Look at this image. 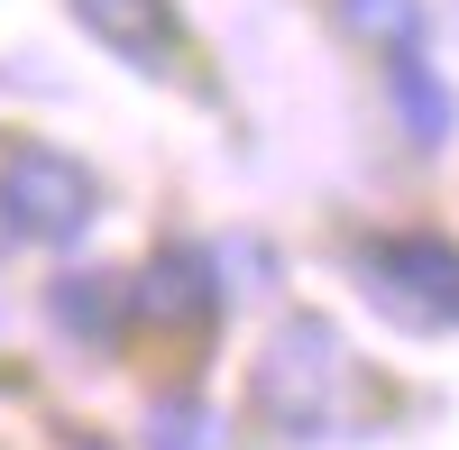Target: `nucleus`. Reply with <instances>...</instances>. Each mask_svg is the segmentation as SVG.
I'll return each mask as SVG.
<instances>
[{
    "label": "nucleus",
    "mask_w": 459,
    "mask_h": 450,
    "mask_svg": "<svg viewBox=\"0 0 459 450\" xmlns=\"http://www.w3.org/2000/svg\"><path fill=\"white\" fill-rule=\"evenodd\" d=\"M248 404L257 423H276L285 441H331L350 414V359H340L331 322H276V341L248 368Z\"/></svg>",
    "instance_id": "1"
},
{
    "label": "nucleus",
    "mask_w": 459,
    "mask_h": 450,
    "mask_svg": "<svg viewBox=\"0 0 459 450\" xmlns=\"http://www.w3.org/2000/svg\"><path fill=\"white\" fill-rule=\"evenodd\" d=\"M101 212V184L65 157V147H10L0 166V230L19 239H83Z\"/></svg>",
    "instance_id": "2"
},
{
    "label": "nucleus",
    "mask_w": 459,
    "mask_h": 450,
    "mask_svg": "<svg viewBox=\"0 0 459 450\" xmlns=\"http://www.w3.org/2000/svg\"><path fill=\"white\" fill-rule=\"evenodd\" d=\"M368 304L404 331H459V248L450 239H386L368 248Z\"/></svg>",
    "instance_id": "3"
},
{
    "label": "nucleus",
    "mask_w": 459,
    "mask_h": 450,
    "mask_svg": "<svg viewBox=\"0 0 459 450\" xmlns=\"http://www.w3.org/2000/svg\"><path fill=\"white\" fill-rule=\"evenodd\" d=\"M129 304L147 313V322H166V331H203L212 313H221V267L203 248H157L147 257V276L129 285Z\"/></svg>",
    "instance_id": "4"
},
{
    "label": "nucleus",
    "mask_w": 459,
    "mask_h": 450,
    "mask_svg": "<svg viewBox=\"0 0 459 450\" xmlns=\"http://www.w3.org/2000/svg\"><path fill=\"white\" fill-rule=\"evenodd\" d=\"M74 19H83L120 65H147V74L175 65V10L166 0H74Z\"/></svg>",
    "instance_id": "5"
},
{
    "label": "nucleus",
    "mask_w": 459,
    "mask_h": 450,
    "mask_svg": "<svg viewBox=\"0 0 459 450\" xmlns=\"http://www.w3.org/2000/svg\"><path fill=\"white\" fill-rule=\"evenodd\" d=\"M47 313H56V331H65V341L110 350V341H120V313H129V285H120V276H56Z\"/></svg>",
    "instance_id": "6"
},
{
    "label": "nucleus",
    "mask_w": 459,
    "mask_h": 450,
    "mask_svg": "<svg viewBox=\"0 0 459 450\" xmlns=\"http://www.w3.org/2000/svg\"><path fill=\"white\" fill-rule=\"evenodd\" d=\"M395 110H404V129L423 138V147H441L450 129H459V101L432 83V65H423V47H404L395 56Z\"/></svg>",
    "instance_id": "7"
},
{
    "label": "nucleus",
    "mask_w": 459,
    "mask_h": 450,
    "mask_svg": "<svg viewBox=\"0 0 459 450\" xmlns=\"http://www.w3.org/2000/svg\"><path fill=\"white\" fill-rule=\"evenodd\" d=\"M340 28L404 56V47H423V0H340Z\"/></svg>",
    "instance_id": "8"
},
{
    "label": "nucleus",
    "mask_w": 459,
    "mask_h": 450,
    "mask_svg": "<svg viewBox=\"0 0 459 450\" xmlns=\"http://www.w3.org/2000/svg\"><path fill=\"white\" fill-rule=\"evenodd\" d=\"M138 441H147V450H230L221 423H212V404H194V395L147 404V432H138Z\"/></svg>",
    "instance_id": "9"
}]
</instances>
